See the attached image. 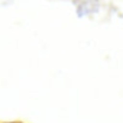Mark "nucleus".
Listing matches in <instances>:
<instances>
[]
</instances>
